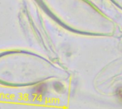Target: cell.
I'll list each match as a JSON object with an SVG mask.
<instances>
[{
  "instance_id": "cell-1",
  "label": "cell",
  "mask_w": 122,
  "mask_h": 109,
  "mask_svg": "<svg viewBox=\"0 0 122 109\" xmlns=\"http://www.w3.org/2000/svg\"><path fill=\"white\" fill-rule=\"evenodd\" d=\"M117 95H118L119 98L122 100V87L118 89V90H117Z\"/></svg>"
}]
</instances>
